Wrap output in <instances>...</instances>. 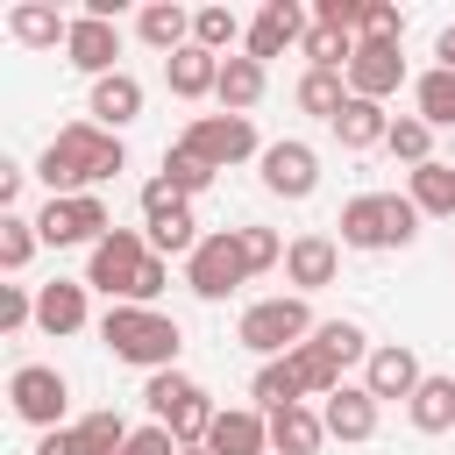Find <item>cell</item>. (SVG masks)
<instances>
[{
  "label": "cell",
  "instance_id": "obj_45",
  "mask_svg": "<svg viewBox=\"0 0 455 455\" xmlns=\"http://www.w3.org/2000/svg\"><path fill=\"white\" fill-rule=\"evenodd\" d=\"M121 455H178V434L149 419V427H135V434H128V448H121Z\"/></svg>",
  "mask_w": 455,
  "mask_h": 455
},
{
  "label": "cell",
  "instance_id": "obj_6",
  "mask_svg": "<svg viewBox=\"0 0 455 455\" xmlns=\"http://www.w3.org/2000/svg\"><path fill=\"white\" fill-rule=\"evenodd\" d=\"M36 235H43V249H92V242H107L114 235V213H107V199L100 192H71V199H43V213H36Z\"/></svg>",
  "mask_w": 455,
  "mask_h": 455
},
{
  "label": "cell",
  "instance_id": "obj_11",
  "mask_svg": "<svg viewBox=\"0 0 455 455\" xmlns=\"http://www.w3.org/2000/svg\"><path fill=\"white\" fill-rule=\"evenodd\" d=\"M64 57H71V71H85V78H114V71H121V21H107V14H71Z\"/></svg>",
  "mask_w": 455,
  "mask_h": 455
},
{
  "label": "cell",
  "instance_id": "obj_7",
  "mask_svg": "<svg viewBox=\"0 0 455 455\" xmlns=\"http://www.w3.org/2000/svg\"><path fill=\"white\" fill-rule=\"evenodd\" d=\"M185 284H192V299H206V306H220L235 284H249V263H242L235 228H213V235L185 256Z\"/></svg>",
  "mask_w": 455,
  "mask_h": 455
},
{
  "label": "cell",
  "instance_id": "obj_2",
  "mask_svg": "<svg viewBox=\"0 0 455 455\" xmlns=\"http://www.w3.org/2000/svg\"><path fill=\"white\" fill-rule=\"evenodd\" d=\"M100 341L114 348V363H135V370H178V348H185V327L164 313V306H107L100 313Z\"/></svg>",
  "mask_w": 455,
  "mask_h": 455
},
{
  "label": "cell",
  "instance_id": "obj_5",
  "mask_svg": "<svg viewBox=\"0 0 455 455\" xmlns=\"http://www.w3.org/2000/svg\"><path fill=\"white\" fill-rule=\"evenodd\" d=\"M156 249H149V235H135V228H114L107 242H92L85 249V291H107V306H128V291H135V277H142V263H149Z\"/></svg>",
  "mask_w": 455,
  "mask_h": 455
},
{
  "label": "cell",
  "instance_id": "obj_48",
  "mask_svg": "<svg viewBox=\"0 0 455 455\" xmlns=\"http://www.w3.org/2000/svg\"><path fill=\"white\" fill-rule=\"evenodd\" d=\"M434 57H441V71H455V21L434 36Z\"/></svg>",
  "mask_w": 455,
  "mask_h": 455
},
{
  "label": "cell",
  "instance_id": "obj_1",
  "mask_svg": "<svg viewBox=\"0 0 455 455\" xmlns=\"http://www.w3.org/2000/svg\"><path fill=\"white\" fill-rule=\"evenodd\" d=\"M121 171H128V149H121V135L100 128V121H64V128L50 135V149L36 156V178L50 185V199L92 192V185H107V178H121Z\"/></svg>",
  "mask_w": 455,
  "mask_h": 455
},
{
  "label": "cell",
  "instance_id": "obj_16",
  "mask_svg": "<svg viewBox=\"0 0 455 455\" xmlns=\"http://www.w3.org/2000/svg\"><path fill=\"white\" fill-rule=\"evenodd\" d=\"M398 85H405V57H398V43H355V64H348V92L384 107Z\"/></svg>",
  "mask_w": 455,
  "mask_h": 455
},
{
  "label": "cell",
  "instance_id": "obj_29",
  "mask_svg": "<svg viewBox=\"0 0 455 455\" xmlns=\"http://www.w3.org/2000/svg\"><path fill=\"white\" fill-rule=\"evenodd\" d=\"M334 135H341V149H377V142L391 135V114H384L377 100H348V107L334 114Z\"/></svg>",
  "mask_w": 455,
  "mask_h": 455
},
{
  "label": "cell",
  "instance_id": "obj_37",
  "mask_svg": "<svg viewBox=\"0 0 455 455\" xmlns=\"http://www.w3.org/2000/svg\"><path fill=\"white\" fill-rule=\"evenodd\" d=\"M128 434H135V427H128L114 405H100V412H85V419H78V441H85V455H121V448H128Z\"/></svg>",
  "mask_w": 455,
  "mask_h": 455
},
{
  "label": "cell",
  "instance_id": "obj_22",
  "mask_svg": "<svg viewBox=\"0 0 455 455\" xmlns=\"http://www.w3.org/2000/svg\"><path fill=\"white\" fill-rule=\"evenodd\" d=\"M164 85H171L178 100H206V92L220 85V57L199 50V43H185L178 57H164Z\"/></svg>",
  "mask_w": 455,
  "mask_h": 455
},
{
  "label": "cell",
  "instance_id": "obj_19",
  "mask_svg": "<svg viewBox=\"0 0 455 455\" xmlns=\"http://www.w3.org/2000/svg\"><path fill=\"white\" fill-rule=\"evenodd\" d=\"M36 327H43V334H78V327H85V277L36 284Z\"/></svg>",
  "mask_w": 455,
  "mask_h": 455
},
{
  "label": "cell",
  "instance_id": "obj_27",
  "mask_svg": "<svg viewBox=\"0 0 455 455\" xmlns=\"http://www.w3.org/2000/svg\"><path fill=\"white\" fill-rule=\"evenodd\" d=\"M249 398H256V412H284V405H306V384H299L291 355H270V363L249 377Z\"/></svg>",
  "mask_w": 455,
  "mask_h": 455
},
{
  "label": "cell",
  "instance_id": "obj_33",
  "mask_svg": "<svg viewBox=\"0 0 455 455\" xmlns=\"http://www.w3.org/2000/svg\"><path fill=\"white\" fill-rule=\"evenodd\" d=\"M291 370H299L306 398H334V391H341V363H334L320 341H299V348H291Z\"/></svg>",
  "mask_w": 455,
  "mask_h": 455
},
{
  "label": "cell",
  "instance_id": "obj_26",
  "mask_svg": "<svg viewBox=\"0 0 455 455\" xmlns=\"http://www.w3.org/2000/svg\"><path fill=\"white\" fill-rule=\"evenodd\" d=\"M213 100H220V114H249L256 100H263V64L256 57H220V85H213Z\"/></svg>",
  "mask_w": 455,
  "mask_h": 455
},
{
  "label": "cell",
  "instance_id": "obj_9",
  "mask_svg": "<svg viewBox=\"0 0 455 455\" xmlns=\"http://www.w3.org/2000/svg\"><path fill=\"white\" fill-rule=\"evenodd\" d=\"M7 405H14V419H28L36 434H50V427H64L71 384H64V370H50V363H21V370L7 377Z\"/></svg>",
  "mask_w": 455,
  "mask_h": 455
},
{
  "label": "cell",
  "instance_id": "obj_44",
  "mask_svg": "<svg viewBox=\"0 0 455 455\" xmlns=\"http://www.w3.org/2000/svg\"><path fill=\"white\" fill-rule=\"evenodd\" d=\"M164 284H171V256H149V263H142V277H135V291H128V306H156V299H164Z\"/></svg>",
  "mask_w": 455,
  "mask_h": 455
},
{
  "label": "cell",
  "instance_id": "obj_25",
  "mask_svg": "<svg viewBox=\"0 0 455 455\" xmlns=\"http://www.w3.org/2000/svg\"><path fill=\"white\" fill-rule=\"evenodd\" d=\"M135 36H142L149 50H164V57H178V50L192 43V14H185L178 0H149V7L135 14Z\"/></svg>",
  "mask_w": 455,
  "mask_h": 455
},
{
  "label": "cell",
  "instance_id": "obj_12",
  "mask_svg": "<svg viewBox=\"0 0 455 455\" xmlns=\"http://www.w3.org/2000/svg\"><path fill=\"white\" fill-rule=\"evenodd\" d=\"M263 192H277V199H313L320 192V156H313V142H263Z\"/></svg>",
  "mask_w": 455,
  "mask_h": 455
},
{
  "label": "cell",
  "instance_id": "obj_39",
  "mask_svg": "<svg viewBox=\"0 0 455 455\" xmlns=\"http://www.w3.org/2000/svg\"><path fill=\"white\" fill-rule=\"evenodd\" d=\"M36 249H43L36 220H28V213H0V270H21Z\"/></svg>",
  "mask_w": 455,
  "mask_h": 455
},
{
  "label": "cell",
  "instance_id": "obj_20",
  "mask_svg": "<svg viewBox=\"0 0 455 455\" xmlns=\"http://www.w3.org/2000/svg\"><path fill=\"white\" fill-rule=\"evenodd\" d=\"M320 419H327L334 441H370L377 434V398L363 384H341L334 398H320Z\"/></svg>",
  "mask_w": 455,
  "mask_h": 455
},
{
  "label": "cell",
  "instance_id": "obj_10",
  "mask_svg": "<svg viewBox=\"0 0 455 455\" xmlns=\"http://www.w3.org/2000/svg\"><path fill=\"white\" fill-rule=\"evenodd\" d=\"M178 142H185L199 164H213V171H228V164H242V156H263V149H256L249 114H192Z\"/></svg>",
  "mask_w": 455,
  "mask_h": 455
},
{
  "label": "cell",
  "instance_id": "obj_4",
  "mask_svg": "<svg viewBox=\"0 0 455 455\" xmlns=\"http://www.w3.org/2000/svg\"><path fill=\"white\" fill-rule=\"evenodd\" d=\"M235 341H242V348H256L263 363H270V355H291L299 341H313V313H306V299H299V291H284V299H256V306L242 313Z\"/></svg>",
  "mask_w": 455,
  "mask_h": 455
},
{
  "label": "cell",
  "instance_id": "obj_47",
  "mask_svg": "<svg viewBox=\"0 0 455 455\" xmlns=\"http://www.w3.org/2000/svg\"><path fill=\"white\" fill-rule=\"evenodd\" d=\"M21 199V164H0V213H14Z\"/></svg>",
  "mask_w": 455,
  "mask_h": 455
},
{
  "label": "cell",
  "instance_id": "obj_36",
  "mask_svg": "<svg viewBox=\"0 0 455 455\" xmlns=\"http://www.w3.org/2000/svg\"><path fill=\"white\" fill-rule=\"evenodd\" d=\"M164 185H171L178 199H199V192L213 185V164H199L185 142H171V149H164Z\"/></svg>",
  "mask_w": 455,
  "mask_h": 455
},
{
  "label": "cell",
  "instance_id": "obj_18",
  "mask_svg": "<svg viewBox=\"0 0 455 455\" xmlns=\"http://www.w3.org/2000/svg\"><path fill=\"white\" fill-rule=\"evenodd\" d=\"M7 36H14L21 50H64L71 14H64L57 0H14V7H7Z\"/></svg>",
  "mask_w": 455,
  "mask_h": 455
},
{
  "label": "cell",
  "instance_id": "obj_14",
  "mask_svg": "<svg viewBox=\"0 0 455 455\" xmlns=\"http://www.w3.org/2000/svg\"><path fill=\"white\" fill-rule=\"evenodd\" d=\"M334 270H341V242H334V235H291V249H284V284H291L299 299H306V291H327Z\"/></svg>",
  "mask_w": 455,
  "mask_h": 455
},
{
  "label": "cell",
  "instance_id": "obj_35",
  "mask_svg": "<svg viewBox=\"0 0 455 455\" xmlns=\"http://www.w3.org/2000/svg\"><path fill=\"white\" fill-rule=\"evenodd\" d=\"M384 149L398 156V164H434V128L419 121V114H391V135H384Z\"/></svg>",
  "mask_w": 455,
  "mask_h": 455
},
{
  "label": "cell",
  "instance_id": "obj_17",
  "mask_svg": "<svg viewBox=\"0 0 455 455\" xmlns=\"http://www.w3.org/2000/svg\"><path fill=\"white\" fill-rule=\"evenodd\" d=\"M206 455H270V412L256 405H220L213 434H206Z\"/></svg>",
  "mask_w": 455,
  "mask_h": 455
},
{
  "label": "cell",
  "instance_id": "obj_32",
  "mask_svg": "<svg viewBox=\"0 0 455 455\" xmlns=\"http://www.w3.org/2000/svg\"><path fill=\"white\" fill-rule=\"evenodd\" d=\"M348 100H355V92H348V71H306V78H299V107L320 114L327 128H334V114H341Z\"/></svg>",
  "mask_w": 455,
  "mask_h": 455
},
{
  "label": "cell",
  "instance_id": "obj_15",
  "mask_svg": "<svg viewBox=\"0 0 455 455\" xmlns=\"http://www.w3.org/2000/svg\"><path fill=\"white\" fill-rule=\"evenodd\" d=\"M427 384V370H419V355L405 348V341H384V348H370V363H363V391L384 405V398H412Z\"/></svg>",
  "mask_w": 455,
  "mask_h": 455
},
{
  "label": "cell",
  "instance_id": "obj_13",
  "mask_svg": "<svg viewBox=\"0 0 455 455\" xmlns=\"http://www.w3.org/2000/svg\"><path fill=\"white\" fill-rule=\"evenodd\" d=\"M291 43H306V14H299V0H263V7H256V21H249L242 57L270 64V57H284Z\"/></svg>",
  "mask_w": 455,
  "mask_h": 455
},
{
  "label": "cell",
  "instance_id": "obj_49",
  "mask_svg": "<svg viewBox=\"0 0 455 455\" xmlns=\"http://www.w3.org/2000/svg\"><path fill=\"white\" fill-rule=\"evenodd\" d=\"M178 455H206V448H178Z\"/></svg>",
  "mask_w": 455,
  "mask_h": 455
},
{
  "label": "cell",
  "instance_id": "obj_24",
  "mask_svg": "<svg viewBox=\"0 0 455 455\" xmlns=\"http://www.w3.org/2000/svg\"><path fill=\"white\" fill-rule=\"evenodd\" d=\"M405 199L427 213V220H455V164H419V171H405Z\"/></svg>",
  "mask_w": 455,
  "mask_h": 455
},
{
  "label": "cell",
  "instance_id": "obj_30",
  "mask_svg": "<svg viewBox=\"0 0 455 455\" xmlns=\"http://www.w3.org/2000/svg\"><path fill=\"white\" fill-rule=\"evenodd\" d=\"M412 114L427 121V128H455V71H419L412 78Z\"/></svg>",
  "mask_w": 455,
  "mask_h": 455
},
{
  "label": "cell",
  "instance_id": "obj_42",
  "mask_svg": "<svg viewBox=\"0 0 455 455\" xmlns=\"http://www.w3.org/2000/svg\"><path fill=\"white\" fill-rule=\"evenodd\" d=\"M405 36V14L391 0H363V43H398Z\"/></svg>",
  "mask_w": 455,
  "mask_h": 455
},
{
  "label": "cell",
  "instance_id": "obj_28",
  "mask_svg": "<svg viewBox=\"0 0 455 455\" xmlns=\"http://www.w3.org/2000/svg\"><path fill=\"white\" fill-rule=\"evenodd\" d=\"M405 419L419 434H448L455 427V377H427L412 398H405Z\"/></svg>",
  "mask_w": 455,
  "mask_h": 455
},
{
  "label": "cell",
  "instance_id": "obj_21",
  "mask_svg": "<svg viewBox=\"0 0 455 455\" xmlns=\"http://www.w3.org/2000/svg\"><path fill=\"white\" fill-rule=\"evenodd\" d=\"M85 114H92L100 128H114V135H121V128H128V121L142 114V78H135V71L92 78V107H85Z\"/></svg>",
  "mask_w": 455,
  "mask_h": 455
},
{
  "label": "cell",
  "instance_id": "obj_23",
  "mask_svg": "<svg viewBox=\"0 0 455 455\" xmlns=\"http://www.w3.org/2000/svg\"><path fill=\"white\" fill-rule=\"evenodd\" d=\"M320 441H327V419H320L313 405L270 412V455H320Z\"/></svg>",
  "mask_w": 455,
  "mask_h": 455
},
{
  "label": "cell",
  "instance_id": "obj_34",
  "mask_svg": "<svg viewBox=\"0 0 455 455\" xmlns=\"http://www.w3.org/2000/svg\"><path fill=\"white\" fill-rule=\"evenodd\" d=\"M235 36H242L235 7H192V43H199V50H213V57H235ZM242 43H249V36H242Z\"/></svg>",
  "mask_w": 455,
  "mask_h": 455
},
{
  "label": "cell",
  "instance_id": "obj_43",
  "mask_svg": "<svg viewBox=\"0 0 455 455\" xmlns=\"http://www.w3.org/2000/svg\"><path fill=\"white\" fill-rule=\"evenodd\" d=\"M28 320H36V291L28 284H0V334H14Z\"/></svg>",
  "mask_w": 455,
  "mask_h": 455
},
{
  "label": "cell",
  "instance_id": "obj_41",
  "mask_svg": "<svg viewBox=\"0 0 455 455\" xmlns=\"http://www.w3.org/2000/svg\"><path fill=\"white\" fill-rule=\"evenodd\" d=\"M313 28H341L363 43V0H313Z\"/></svg>",
  "mask_w": 455,
  "mask_h": 455
},
{
  "label": "cell",
  "instance_id": "obj_46",
  "mask_svg": "<svg viewBox=\"0 0 455 455\" xmlns=\"http://www.w3.org/2000/svg\"><path fill=\"white\" fill-rule=\"evenodd\" d=\"M36 455H85V441H78V427H50V434H36Z\"/></svg>",
  "mask_w": 455,
  "mask_h": 455
},
{
  "label": "cell",
  "instance_id": "obj_3",
  "mask_svg": "<svg viewBox=\"0 0 455 455\" xmlns=\"http://www.w3.org/2000/svg\"><path fill=\"white\" fill-rule=\"evenodd\" d=\"M419 220L427 213L405 192H355L334 228H341V249H405L419 235Z\"/></svg>",
  "mask_w": 455,
  "mask_h": 455
},
{
  "label": "cell",
  "instance_id": "obj_31",
  "mask_svg": "<svg viewBox=\"0 0 455 455\" xmlns=\"http://www.w3.org/2000/svg\"><path fill=\"white\" fill-rule=\"evenodd\" d=\"M192 398H199V384H192L185 370H156V377L142 384V405H149V419H156V427H171Z\"/></svg>",
  "mask_w": 455,
  "mask_h": 455
},
{
  "label": "cell",
  "instance_id": "obj_38",
  "mask_svg": "<svg viewBox=\"0 0 455 455\" xmlns=\"http://www.w3.org/2000/svg\"><path fill=\"white\" fill-rule=\"evenodd\" d=\"M313 341H320L341 370H348V363H370V334H363L355 320H320V327H313Z\"/></svg>",
  "mask_w": 455,
  "mask_h": 455
},
{
  "label": "cell",
  "instance_id": "obj_8",
  "mask_svg": "<svg viewBox=\"0 0 455 455\" xmlns=\"http://www.w3.org/2000/svg\"><path fill=\"white\" fill-rule=\"evenodd\" d=\"M142 228H149V249H156V256H192V249L206 242L199 220H192V199H178L164 178L142 185Z\"/></svg>",
  "mask_w": 455,
  "mask_h": 455
},
{
  "label": "cell",
  "instance_id": "obj_40",
  "mask_svg": "<svg viewBox=\"0 0 455 455\" xmlns=\"http://www.w3.org/2000/svg\"><path fill=\"white\" fill-rule=\"evenodd\" d=\"M235 242H242V263H249V277L277 270V263H284V249H291V242H277V228H235Z\"/></svg>",
  "mask_w": 455,
  "mask_h": 455
}]
</instances>
